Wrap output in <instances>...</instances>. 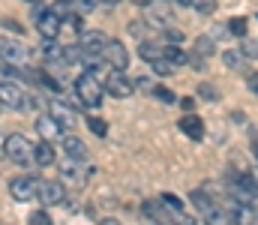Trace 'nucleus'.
Wrapping results in <instances>:
<instances>
[{
  "label": "nucleus",
  "mask_w": 258,
  "mask_h": 225,
  "mask_svg": "<svg viewBox=\"0 0 258 225\" xmlns=\"http://www.w3.org/2000/svg\"><path fill=\"white\" fill-rule=\"evenodd\" d=\"M141 213H144L150 222H156V225H195L192 216H186V213H174V210L162 207V204H159V198L144 201V204H141Z\"/></svg>",
  "instance_id": "obj_1"
},
{
  "label": "nucleus",
  "mask_w": 258,
  "mask_h": 225,
  "mask_svg": "<svg viewBox=\"0 0 258 225\" xmlns=\"http://www.w3.org/2000/svg\"><path fill=\"white\" fill-rule=\"evenodd\" d=\"M75 96H78V102L84 105V108H99L102 105V96H105V87L99 84V78H93V75H81V78H75Z\"/></svg>",
  "instance_id": "obj_2"
},
{
  "label": "nucleus",
  "mask_w": 258,
  "mask_h": 225,
  "mask_svg": "<svg viewBox=\"0 0 258 225\" xmlns=\"http://www.w3.org/2000/svg\"><path fill=\"white\" fill-rule=\"evenodd\" d=\"M3 153H6V159H9L12 165H18V168H33V165H36V162H33V144H30L24 135H9L6 144H3Z\"/></svg>",
  "instance_id": "obj_3"
},
{
  "label": "nucleus",
  "mask_w": 258,
  "mask_h": 225,
  "mask_svg": "<svg viewBox=\"0 0 258 225\" xmlns=\"http://www.w3.org/2000/svg\"><path fill=\"white\" fill-rule=\"evenodd\" d=\"M0 60L15 69H27L33 63V48H27L24 42H15V39H0Z\"/></svg>",
  "instance_id": "obj_4"
},
{
  "label": "nucleus",
  "mask_w": 258,
  "mask_h": 225,
  "mask_svg": "<svg viewBox=\"0 0 258 225\" xmlns=\"http://www.w3.org/2000/svg\"><path fill=\"white\" fill-rule=\"evenodd\" d=\"M0 105L15 108V111H24V108L33 105V96H30L21 84H15V81H3V84H0Z\"/></svg>",
  "instance_id": "obj_5"
},
{
  "label": "nucleus",
  "mask_w": 258,
  "mask_h": 225,
  "mask_svg": "<svg viewBox=\"0 0 258 225\" xmlns=\"http://www.w3.org/2000/svg\"><path fill=\"white\" fill-rule=\"evenodd\" d=\"M60 27H63V15H60L57 9H42V12L36 15V30H39V36H42L45 42H57Z\"/></svg>",
  "instance_id": "obj_6"
},
{
  "label": "nucleus",
  "mask_w": 258,
  "mask_h": 225,
  "mask_svg": "<svg viewBox=\"0 0 258 225\" xmlns=\"http://www.w3.org/2000/svg\"><path fill=\"white\" fill-rule=\"evenodd\" d=\"M36 192H39V180L33 174H18V177L9 180V195L15 201H33Z\"/></svg>",
  "instance_id": "obj_7"
},
{
  "label": "nucleus",
  "mask_w": 258,
  "mask_h": 225,
  "mask_svg": "<svg viewBox=\"0 0 258 225\" xmlns=\"http://www.w3.org/2000/svg\"><path fill=\"white\" fill-rule=\"evenodd\" d=\"M48 117L60 126V129H72L75 123H78V114H75V108L72 105H66L63 99H48Z\"/></svg>",
  "instance_id": "obj_8"
},
{
  "label": "nucleus",
  "mask_w": 258,
  "mask_h": 225,
  "mask_svg": "<svg viewBox=\"0 0 258 225\" xmlns=\"http://www.w3.org/2000/svg\"><path fill=\"white\" fill-rule=\"evenodd\" d=\"M36 198H39L45 207L63 204L66 201V183L63 180H39V192H36Z\"/></svg>",
  "instance_id": "obj_9"
},
{
  "label": "nucleus",
  "mask_w": 258,
  "mask_h": 225,
  "mask_svg": "<svg viewBox=\"0 0 258 225\" xmlns=\"http://www.w3.org/2000/svg\"><path fill=\"white\" fill-rule=\"evenodd\" d=\"M102 87H105V93H111L114 99H129V96L135 93V84H132L123 72H117V69H108Z\"/></svg>",
  "instance_id": "obj_10"
},
{
  "label": "nucleus",
  "mask_w": 258,
  "mask_h": 225,
  "mask_svg": "<svg viewBox=\"0 0 258 225\" xmlns=\"http://www.w3.org/2000/svg\"><path fill=\"white\" fill-rule=\"evenodd\" d=\"M102 60L108 63V69H117V72H123L129 66V51L123 42H117V39H108V45H105V51H102Z\"/></svg>",
  "instance_id": "obj_11"
},
{
  "label": "nucleus",
  "mask_w": 258,
  "mask_h": 225,
  "mask_svg": "<svg viewBox=\"0 0 258 225\" xmlns=\"http://www.w3.org/2000/svg\"><path fill=\"white\" fill-rule=\"evenodd\" d=\"M60 174H63V180L75 183V186H84L90 180V168H84L81 159H66L63 165H60Z\"/></svg>",
  "instance_id": "obj_12"
},
{
  "label": "nucleus",
  "mask_w": 258,
  "mask_h": 225,
  "mask_svg": "<svg viewBox=\"0 0 258 225\" xmlns=\"http://www.w3.org/2000/svg\"><path fill=\"white\" fill-rule=\"evenodd\" d=\"M192 51H195V54H189V63H192L195 69H204V60H210V57H213V39L198 36Z\"/></svg>",
  "instance_id": "obj_13"
},
{
  "label": "nucleus",
  "mask_w": 258,
  "mask_h": 225,
  "mask_svg": "<svg viewBox=\"0 0 258 225\" xmlns=\"http://www.w3.org/2000/svg\"><path fill=\"white\" fill-rule=\"evenodd\" d=\"M177 126H180V132H183L186 138H192V141H201V138H204V123H201L198 114H183Z\"/></svg>",
  "instance_id": "obj_14"
},
{
  "label": "nucleus",
  "mask_w": 258,
  "mask_h": 225,
  "mask_svg": "<svg viewBox=\"0 0 258 225\" xmlns=\"http://www.w3.org/2000/svg\"><path fill=\"white\" fill-rule=\"evenodd\" d=\"M36 129H39V135H42V141H60V135H63V129L45 114V117H39L36 120Z\"/></svg>",
  "instance_id": "obj_15"
},
{
  "label": "nucleus",
  "mask_w": 258,
  "mask_h": 225,
  "mask_svg": "<svg viewBox=\"0 0 258 225\" xmlns=\"http://www.w3.org/2000/svg\"><path fill=\"white\" fill-rule=\"evenodd\" d=\"M60 144H63V153L69 156V159H84V156H87L84 141L75 138V135H60Z\"/></svg>",
  "instance_id": "obj_16"
},
{
  "label": "nucleus",
  "mask_w": 258,
  "mask_h": 225,
  "mask_svg": "<svg viewBox=\"0 0 258 225\" xmlns=\"http://www.w3.org/2000/svg\"><path fill=\"white\" fill-rule=\"evenodd\" d=\"M33 162H36L39 168L54 162V147H51V141H39V144H33Z\"/></svg>",
  "instance_id": "obj_17"
},
{
  "label": "nucleus",
  "mask_w": 258,
  "mask_h": 225,
  "mask_svg": "<svg viewBox=\"0 0 258 225\" xmlns=\"http://www.w3.org/2000/svg\"><path fill=\"white\" fill-rule=\"evenodd\" d=\"M162 57H165L171 66H183V63H189V51H183V48H177V45H162Z\"/></svg>",
  "instance_id": "obj_18"
},
{
  "label": "nucleus",
  "mask_w": 258,
  "mask_h": 225,
  "mask_svg": "<svg viewBox=\"0 0 258 225\" xmlns=\"http://www.w3.org/2000/svg\"><path fill=\"white\" fill-rule=\"evenodd\" d=\"M138 57H144L147 63L162 60V45H156V42H141V45H138Z\"/></svg>",
  "instance_id": "obj_19"
},
{
  "label": "nucleus",
  "mask_w": 258,
  "mask_h": 225,
  "mask_svg": "<svg viewBox=\"0 0 258 225\" xmlns=\"http://www.w3.org/2000/svg\"><path fill=\"white\" fill-rule=\"evenodd\" d=\"M225 66L228 69H243V63H246V57H243V51L240 48H231V51H225Z\"/></svg>",
  "instance_id": "obj_20"
},
{
  "label": "nucleus",
  "mask_w": 258,
  "mask_h": 225,
  "mask_svg": "<svg viewBox=\"0 0 258 225\" xmlns=\"http://www.w3.org/2000/svg\"><path fill=\"white\" fill-rule=\"evenodd\" d=\"M159 204L168 207V210H174V213H186V210H183V201H180L177 195H171V192H159Z\"/></svg>",
  "instance_id": "obj_21"
},
{
  "label": "nucleus",
  "mask_w": 258,
  "mask_h": 225,
  "mask_svg": "<svg viewBox=\"0 0 258 225\" xmlns=\"http://www.w3.org/2000/svg\"><path fill=\"white\" fill-rule=\"evenodd\" d=\"M225 30H228L231 36H246L249 24H246V18H228V21H225Z\"/></svg>",
  "instance_id": "obj_22"
},
{
  "label": "nucleus",
  "mask_w": 258,
  "mask_h": 225,
  "mask_svg": "<svg viewBox=\"0 0 258 225\" xmlns=\"http://www.w3.org/2000/svg\"><path fill=\"white\" fill-rule=\"evenodd\" d=\"M87 129H90L96 138H105V135H108V126H105L102 117H87Z\"/></svg>",
  "instance_id": "obj_23"
},
{
  "label": "nucleus",
  "mask_w": 258,
  "mask_h": 225,
  "mask_svg": "<svg viewBox=\"0 0 258 225\" xmlns=\"http://www.w3.org/2000/svg\"><path fill=\"white\" fill-rule=\"evenodd\" d=\"M150 69H153L156 78H168V75H174V66H171L165 57H162V60H153V63H150Z\"/></svg>",
  "instance_id": "obj_24"
},
{
  "label": "nucleus",
  "mask_w": 258,
  "mask_h": 225,
  "mask_svg": "<svg viewBox=\"0 0 258 225\" xmlns=\"http://www.w3.org/2000/svg\"><path fill=\"white\" fill-rule=\"evenodd\" d=\"M198 96H201L204 102H216V99H219V90H216L213 84H198Z\"/></svg>",
  "instance_id": "obj_25"
},
{
  "label": "nucleus",
  "mask_w": 258,
  "mask_h": 225,
  "mask_svg": "<svg viewBox=\"0 0 258 225\" xmlns=\"http://www.w3.org/2000/svg\"><path fill=\"white\" fill-rule=\"evenodd\" d=\"M192 9L198 15H210V12H216V0H192Z\"/></svg>",
  "instance_id": "obj_26"
},
{
  "label": "nucleus",
  "mask_w": 258,
  "mask_h": 225,
  "mask_svg": "<svg viewBox=\"0 0 258 225\" xmlns=\"http://www.w3.org/2000/svg\"><path fill=\"white\" fill-rule=\"evenodd\" d=\"M153 96L159 99V102H165V105H174L177 99H174V93L168 90V87H153Z\"/></svg>",
  "instance_id": "obj_27"
},
{
  "label": "nucleus",
  "mask_w": 258,
  "mask_h": 225,
  "mask_svg": "<svg viewBox=\"0 0 258 225\" xmlns=\"http://www.w3.org/2000/svg\"><path fill=\"white\" fill-rule=\"evenodd\" d=\"M30 225H54V222L45 210H36V213H30Z\"/></svg>",
  "instance_id": "obj_28"
},
{
  "label": "nucleus",
  "mask_w": 258,
  "mask_h": 225,
  "mask_svg": "<svg viewBox=\"0 0 258 225\" xmlns=\"http://www.w3.org/2000/svg\"><path fill=\"white\" fill-rule=\"evenodd\" d=\"M243 57H258V42H243Z\"/></svg>",
  "instance_id": "obj_29"
},
{
  "label": "nucleus",
  "mask_w": 258,
  "mask_h": 225,
  "mask_svg": "<svg viewBox=\"0 0 258 225\" xmlns=\"http://www.w3.org/2000/svg\"><path fill=\"white\" fill-rule=\"evenodd\" d=\"M246 84H249V90H252V93L258 96V72H255V75H249V78H246Z\"/></svg>",
  "instance_id": "obj_30"
},
{
  "label": "nucleus",
  "mask_w": 258,
  "mask_h": 225,
  "mask_svg": "<svg viewBox=\"0 0 258 225\" xmlns=\"http://www.w3.org/2000/svg\"><path fill=\"white\" fill-rule=\"evenodd\" d=\"M93 6H96V0H78V9H87V12H90Z\"/></svg>",
  "instance_id": "obj_31"
},
{
  "label": "nucleus",
  "mask_w": 258,
  "mask_h": 225,
  "mask_svg": "<svg viewBox=\"0 0 258 225\" xmlns=\"http://www.w3.org/2000/svg\"><path fill=\"white\" fill-rule=\"evenodd\" d=\"M129 3H135V6H150L153 0H129Z\"/></svg>",
  "instance_id": "obj_32"
},
{
  "label": "nucleus",
  "mask_w": 258,
  "mask_h": 225,
  "mask_svg": "<svg viewBox=\"0 0 258 225\" xmlns=\"http://www.w3.org/2000/svg\"><path fill=\"white\" fill-rule=\"evenodd\" d=\"M171 3H177V6H192V0H171Z\"/></svg>",
  "instance_id": "obj_33"
},
{
  "label": "nucleus",
  "mask_w": 258,
  "mask_h": 225,
  "mask_svg": "<svg viewBox=\"0 0 258 225\" xmlns=\"http://www.w3.org/2000/svg\"><path fill=\"white\" fill-rule=\"evenodd\" d=\"M102 6H114V3H120V0H99Z\"/></svg>",
  "instance_id": "obj_34"
},
{
  "label": "nucleus",
  "mask_w": 258,
  "mask_h": 225,
  "mask_svg": "<svg viewBox=\"0 0 258 225\" xmlns=\"http://www.w3.org/2000/svg\"><path fill=\"white\" fill-rule=\"evenodd\" d=\"M99 225H120V222H117V219H102Z\"/></svg>",
  "instance_id": "obj_35"
},
{
  "label": "nucleus",
  "mask_w": 258,
  "mask_h": 225,
  "mask_svg": "<svg viewBox=\"0 0 258 225\" xmlns=\"http://www.w3.org/2000/svg\"><path fill=\"white\" fill-rule=\"evenodd\" d=\"M30 3H36V0H30Z\"/></svg>",
  "instance_id": "obj_36"
}]
</instances>
